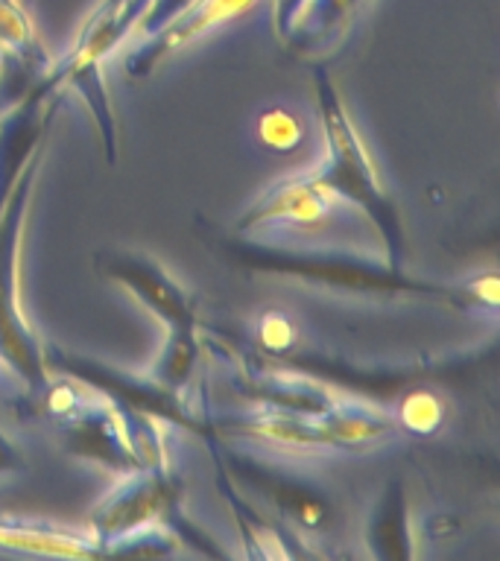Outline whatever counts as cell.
Returning <instances> with one entry per match:
<instances>
[{
    "mask_svg": "<svg viewBox=\"0 0 500 561\" xmlns=\"http://www.w3.org/2000/svg\"><path fill=\"white\" fill-rule=\"evenodd\" d=\"M68 88L61 85L56 65L38 73L24 96L0 112V214L15 191L18 179L33 161V156L47 144L50 123L59 112Z\"/></svg>",
    "mask_w": 500,
    "mask_h": 561,
    "instance_id": "cell-7",
    "label": "cell"
},
{
    "mask_svg": "<svg viewBox=\"0 0 500 561\" xmlns=\"http://www.w3.org/2000/svg\"><path fill=\"white\" fill-rule=\"evenodd\" d=\"M351 208L333 193H328L322 184L316 182L314 170L310 173H298L293 179H284L272 191H266L261 199L254 202L252 208L246 210L243 217L237 219L235 234L254 237L261 234L263 228L275 226H319L337 210Z\"/></svg>",
    "mask_w": 500,
    "mask_h": 561,
    "instance_id": "cell-11",
    "label": "cell"
},
{
    "mask_svg": "<svg viewBox=\"0 0 500 561\" xmlns=\"http://www.w3.org/2000/svg\"><path fill=\"white\" fill-rule=\"evenodd\" d=\"M366 550L377 561L416 559V535L410 526V497L404 480H389L366 520Z\"/></svg>",
    "mask_w": 500,
    "mask_h": 561,
    "instance_id": "cell-13",
    "label": "cell"
},
{
    "mask_svg": "<svg viewBox=\"0 0 500 561\" xmlns=\"http://www.w3.org/2000/svg\"><path fill=\"white\" fill-rule=\"evenodd\" d=\"M307 0H272V24H275V33L287 42L293 26H296L302 9H305Z\"/></svg>",
    "mask_w": 500,
    "mask_h": 561,
    "instance_id": "cell-27",
    "label": "cell"
},
{
    "mask_svg": "<svg viewBox=\"0 0 500 561\" xmlns=\"http://www.w3.org/2000/svg\"><path fill=\"white\" fill-rule=\"evenodd\" d=\"M196 0H149L147 9H144V15L132 30V38H149V35L161 33L167 24H173L175 18L188 12Z\"/></svg>",
    "mask_w": 500,
    "mask_h": 561,
    "instance_id": "cell-26",
    "label": "cell"
},
{
    "mask_svg": "<svg viewBox=\"0 0 500 561\" xmlns=\"http://www.w3.org/2000/svg\"><path fill=\"white\" fill-rule=\"evenodd\" d=\"M205 415L208 436L217 438L219 445H240L272 456L368 454L389 442L398 430L393 412L354 398H342L340 407L325 419H302L263 407H249L235 415H214L205 410Z\"/></svg>",
    "mask_w": 500,
    "mask_h": 561,
    "instance_id": "cell-2",
    "label": "cell"
},
{
    "mask_svg": "<svg viewBox=\"0 0 500 561\" xmlns=\"http://www.w3.org/2000/svg\"><path fill=\"white\" fill-rule=\"evenodd\" d=\"M0 44L7 47L12 59L26 65L35 73H44L50 68L47 53L38 42V33H35L33 18L21 7V0H0Z\"/></svg>",
    "mask_w": 500,
    "mask_h": 561,
    "instance_id": "cell-18",
    "label": "cell"
},
{
    "mask_svg": "<svg viewBox=\"0 0 500 561\" xmlns=\"http://www.w3.org/2000/svg\"><path fill=\"white\" fill-rule=\"evenodd\" d=\"M447 403L442 401V394L436 389H430V383H419L407 389L393 407L395 427H404L407 433L416 436H430L445 424Z\"/></svg>",
    "mask_w": 500,
    "mask_h": 561,
    "instance_id": "cell-20",
    "label": "cell"
},
{
    "mask_svg": "<svg viewBox=\"0 0 500 561\" xmlns=\"http://www.w3.org/2000/svg\"><path fill=\"white\" fill-rule=\"evenodd\" d=\"M200 328H173V331H167L164 348H161L156 366L149 371V380H156L167 392L188 398L191 380L196 375V366H200Z\"/></svg>",
    "mask_w": 500,
    "mask_h": 561,
    "instance_id": "cell-17",
    "label": "cell"
},
{
    "mask_svg": "<svg viewBox=\"0 0 500 561\" xmlns=\"http://www.w3.org/2000/svg\"><path fill=\"white\" fill-rule=\"evenodd\" d=\"M56 427H59L65 447L79 459L112 468L121 477L138 471V462L132 456L129 436H126L123 410H117L114 403H109L96 392L70 419H65Z\"/></svg>",
    "mask_w": 500,
    "mask_h": 561,
    "instance_id": "cell-12",
    "label": "cell"
},
{
    "mask_svg": "<svg viewBox=\"0 0 500 561\" xmlns=\"http://www.w3.org/2000/svg\"><path fill=\"white\" fill-rule=\"evenodd\" d=\"M94 270L103 278L121 284L167 324L173 328H200V313H196V296L184 289L170 272L156 263L147 254L135 252H100L94 261Z\"/></svg>",
    "mask_w": 500,
    "mask_h": 561,
    "instance_id": "cell-9",
    "label": "cell"
},
{
    "mask_svg": "<svg viewBox=\"0 0 500 561\" xmlns=\"http://www.w3.org/2000/svg\"><path fill=\"white\" fill-rule=\"evenodd\" d=\"M0 550L50 559H103V547L88 533H70L53 524L3 520L0 517Z\"/></svg>",
    "mask_w": 500,
    "mask_h": 561,
    "instance_id": "cell-14",
    "label": "cell"
},
{
    "mask_svg": "<svg viewBox=\"0 0 500 561\" xmlns=\"http://www.w3.org/2000/svg\"><path fill=\"white\" fill-rule=\"evenodd\" d=\"M9 59H12V56H9V50H7V47H3V44H0V77H3V73H7V65H9Z\"/></svg>",
    "mask_w": 500,
    "mask_h": 561,
    "instance_id": "cell-28",
    "label": "cell"
},
{
    "mask_svg": "<svg viewBox=\"0 0 500 561\" xmlns=\"http://www.w3.org/2000/svg\"><path fill=\"white\" fill-rule=\"evenodd\" d=\"M357 7L360 0H307L287 42L310 47V44L325 38V35H331L340 24H345Z\"/></svg>",
    "mask_w": 500,
    "mask_h": 561,
    "instance_id": "cell-22",
    "label": "cell"
},
{
    "mask_svg": "<svg viewBox=\"0 0 500 561\" xmlns=\"http://www.w3.org/2000/svg\"><path fill=\"white\" fill-rule=\"evenodd\" d=\"M208 447L211 454L223 462V468L231 473V480L243 489H252L272 508V515H279L284 524L310 535L331 529L333 517H337L333 500L316 482L296 471H287L284 465L272 462L270 456H263L261 450L226 445L223 456H219L217 447Z\"/></svg>",
    "mask_w": 500,
    "mask_h": 561,
    "instance_id": "cell-6",
    "label": "cell"
},
{
    "mask_svg": "<svg viewBox=\"0 0 500 561\" xmlns=\"http://www.w3.org/2000/svg\"><path fill=\"white\" fill-rule=\"evenodd\" d=\"M261 3L263 0H196L188 12L175 18L173 24H167L161 33L140 38L135 44V50L123 59V68H126L132 79H147L173 53H179L182 47L202 38V35H208L211 30L228 24V21L249 15Z\"/></svg>",
    "mask_w": 500,
    "mask_h": 561,
    "instance_id": "cell-10",
    "label": "cell"
},
{
    "mask_svg": "<svg viewBox=\"0 0 500 561\" xmlns=\"http://www.w3.org/2000/svg\"><path fill=\"white\" fill-rule=\"evenodd\" d=\"M179 550L175 535L164 524H147L114 538L103 547V556H140V559H164Z\"/></svg>",
    "mask_w": 500,
    "mask_h": 561,
    "instance_id": "cell-23",
    "label": "cell"
},
{
    "mask_svg": "<svg viewBox=\"0 0 500 561\" xmlns=\"http://www.w3.org/2000/svg\"><path fill=\"white\" fill-rule=\"evenodd\" d=\"M217 485L226 497L228 508L237 520V529L246 538V556L249 559H293V556H302L298 550H293L287 543V529H281L272 520H266V515H261L258 508H252L243 500V494L237 491V482L231 480V473L223 468L217 456Z\"/></svg>",
    "mask_w": 500,
    "mask_h": 561,
    "instance_id": "cell-15",
    "label": "cell"
},
{
    "mask_svg": "<svg viewBox=\"0 0 500 561\" xmlns=\"http://www.w3.org/2000/svg\"><path fill=\"white\" fill-rule=\"evenodd\" d=\"M254 140L270 152H296L305 147L307 121L296 108L272 103L254 117Z\"/></svg>",
    "mask_w": 500,
    "mask_h": 561,
    "instance_id": "cell-21",
    "label": "cell"
},
{
    "mask_svg": "<svg viewBox=\"0 0 500 561\" xmlns=\"http://www.w3.org/2000/svg\"><path fill=\"white\" fill-rule=\"evenodd\" d=\"M56 70H59L61 85L70 88V91H79V96L86 100L88 112L96 123V131L103 138L105 161L114 164L117 161V117H114L112 96L105 91L100 65L96 61H73L65 56V59L56 61Z\"/></svg>",
    "mask_w": 500,
    "mask_h": 561,
    "instance_id": "cell-16",
    "label": "cell"
},
{
    "mask_svg": "<svg viewBox=\"0 0 500 561\" xmlns=\"http://www.w3.org/2000/svg\"><path fill=\"white\" fill-rule=\"evenodd\" d=\"M302 342V328L296 324V319L281 310V307H266L258 322H254V342L252 348L263 357H279L284 351L296 348Z\"/></svg>",
    "mask_w": 500,
    "mask_h": 561,
    "instance_id": "cell-24",
    "label": "cell"
},
{
    "mask_svg": "<svg viewBox=\"0 0 500 561\" xmlns=\"http://www.w3.org/2000/svg\"><path fill=\"white\" fill-rule=\"evenodd\" d=\"M266 359L275 363V366L296 371V375L310 377L316 383H325L333 392L345 394V398L393 412V407L407 389L419 383H439V380H447L451 375H465L477 357L468 354V357L416 359V363H398V366H360V363L340 357V354L302 348V342H298L296 348Z\"/></svg>",
    "mask_w": 500,
    "mask_h": 561,
    "instance_id": "cell-4",
    "label": "cell"
},
{
    "mask_svg": "<svg viewBox=\"0 0 500 561\" xmlns=\"http://www.w3.org/2000/svg\"><path fill=\"white\" fill-rule=\"evenodd\" d=\"M44 368L50 375H61L77 380V383L94 389L100 398L114 403L117 410L140 412V415H156L167 421L170 427H184L196 433V436H208V415L205 410L193 412L188 410V398L167 392L156 380H144V377L126 375L121 368L100 363V359L82 357V354H70L61 348H42Z\"/></svg>",
    "mask_w": 500,
    "mask_h": 561,
    "instance_id": "cell-5",
    "label": "cell"
},
{
    "mask_svg": "<svg viewBox=\"0 0 500 561\" xmlns=\"http://www.w3.org/2000/svg\"><path fill=\"white\" fill-rule=\"evenodd\" d=\"M314 85L325 135V161L314 170L316 182L357 214H363L384 243L386 263L393 270H404L407 240H404L401 217H398L393 196L380 182L375 158L368 152L366 140L360 138L333 79L325 70H314Z\"/></svg>",
    "mask_w": 500,
    "mask_h": 561,
    "instance_id": "cell-3",
    "label": "cell"
},
{
    "mask_svg": "<svg viewBox=\"0 0 500 561\" xmlns=\"http://www.w3.org/2000/svg\"><path fill=\"white\" fill-rule=\"evenodd\" d=\"M498 272H482L474 278L454 284V307L459 310H477V313H498Z\"/></svg>",
    "mask_w": 500,
    "mask_h": 561,
    "instance_id": "cell-25",
    "label": "cell"
},
{
    "mask_svg": "<svg viewBox=\"0 0 500 561\" xmlns=\"http://www.w3.org/2000/svg\"><path fill=\"white\" fill-rule=\"evenodd\" d=\"M223 261L254 275H281V278L302 280L310 287L349 293L363 298H433L454 305V284H433L393 270L389 263L366 257L360 252L342 249H298V245L261 243L254 237L235 234L214 240Z\"/></svg>",
    "mask_w": 500,
    "mask_h": 561,
    "instance_id": "cell-1",
    "label": "cell"
},
{
    "mask_svg": "<svg viewBox=\"0 0 500 561\" xmlns=\"http://www.w3.org/2000/svg\"><path fill=\"white\" fill-rule=\"evenodd\" d=\"M126 436H129L132 456L138 468L147 471H170L173 468V454H170V424L156 415H140V412H126Z\"/></svg>",
    "mask_w": 500,
    "mask_h": 561,
    "instance_id": "cell-19",
    "label": "cell"
},
{
    "mask_svg": "<svg viewBox=\"0 0 500 561\" xmlns=\"http://www.w3.org/2000/svg\"><path fill=\"white\" fill-rule=\"evenodd\" d=\"M182 482L175 471H138L123 473L121 482L105 494L88 515L86 533L100 547L114 538L147 524H164L173 508L182 506Z\"/></svg>",
    "mask_w": 500,
    "mask_h": 561,
    "instance_id": "cell-8",
    "label": "cell"
}]
</instances>
